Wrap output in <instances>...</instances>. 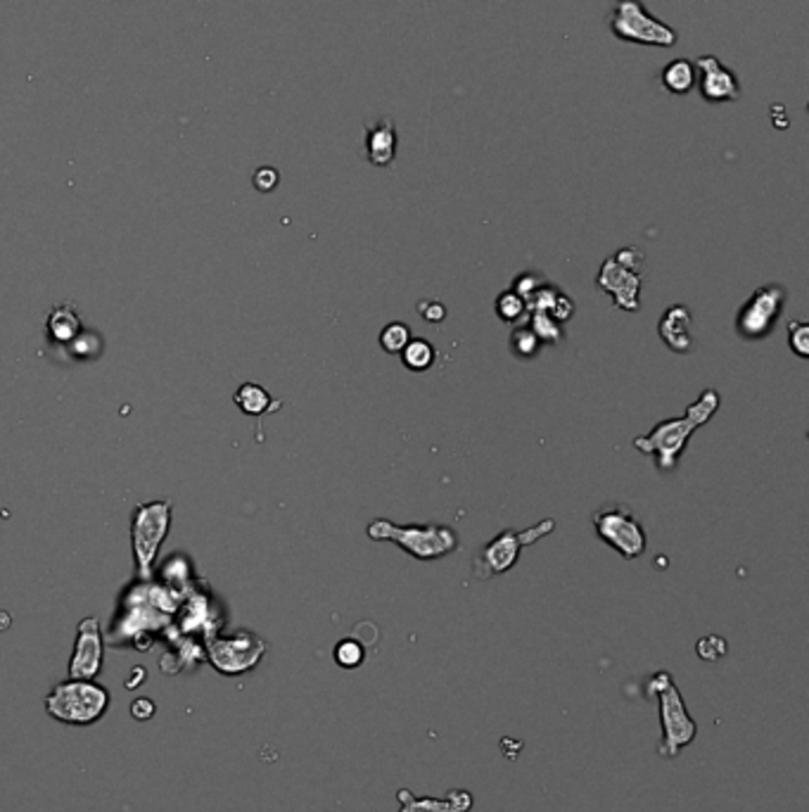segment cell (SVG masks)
Instances as JSON below:
<instances>
[{
    "label": "cell",
    "mask_w": 809,
    "mask_h": 812,
    "mask_svg": "<svg viewBox=\"0 0 809 812\" xmlns=\"http://www.w3.org/2000/svg\"><path fill=\"white\" fill-rule=\"evenodd\" d=\"M720 404L721 397L714 387L702 390L701 397L693 404H688L686 414L682 418L660 421L656 428L650 430L648 435L637 437L634 447L641 454L656 456V468L660 473H674L676 468H679L683 452H686L688 437L693 435L698 428H702L720 411Z\"/></svg>",
    "instance_id": "6da1fadb"
},
{
    "label": "cell",
    "mask_w": 809,
    "mask_h": 812,
    "mask_svg": "<svg viewBox=\"0 0 809 812\" xmlns=\"http://www.w3.org/2000/svg\"><path fill=\"white\" fill-rule=\"evenodd\" d=\"M373 542H392L415 561H437L459 549V532L449 525H396L376 518L366 527Z\"/></svg>",
    "instance_id": "7a4b0ae2"
},
{
    "label": "cell",
    "mask_w": 809,
    "mask_h": 812,
    "mask_svg": "<svg viewBox=\"0 0 809 812\" xmlns=\"http://www.w3.org/2000/svg\"><path fill=\"white\" fill-rule=\"evenodd\" d=\"M109 708V691L93 679H67L45 696V713L64 724H93Z\"/></svg>",
    "instance_id": "3957f363"
},
{
    "label": "cell",
    "mask_w": 809,
    "mask_h": 812,
    "mask_svg": "<svg viewBox=\"0 0 809 812\" xmlns=\"http://www.w3.org/2000/svg\"><path fill=\"white\" fill-rule=\"evenodd\" d=\"M646 255L638 247H622L600 264L596 288L612 300V307L622 312H641V283H644Z\"/></svg>",
    "instance_id": "277c9868"
},
{
    "label": "cell",
    "mask_w": 809,
    "mask_h": 812,
    "mask_svg": "<svg viewBox=\"0 0 809 812\" xmlns=\"http://www.w3.org/2000/svg\"><path fill=\"white\" fill-rule=\"evenodd\" d=\"M555 530L553 518H544L536 525H529L525 530H504L498 532L497 537L487 542L482 549L475 554L472 561V573L479 580H491L513 570L520 561V551L525 546H532L539 539L548 537Z\"/></svg>",
    "instance_id": "5b68a950"
},
{
    "label": "cell",
    "mask_w": 809,
    "mask_h": 812,
    "mask_svg": "<svg viewBox=\"0 0 809 812\" xmlns=\"http://www.w3.org/2000/svg\"><path fill=\"white\" fill-rule=\"evenodd\" d=\"M172 513L173 506L169 499L141 501L135 506L134 520H131V546H134L135 570L143 580L153 575L162 544L172 530Z\"/></svg>",
    "instance_id": "8992f818"
},
{
    "label": "cell",
    "mask_w": 809,
    "mask_h": 812,
    "mask_svg": "<svg viewBox=\"0 0 809 812\" xmlns=\"http://www.w3.org/2000/svg\"><path fill=\"white\" fill-rule=\"evenodd\" d=\"M608 26L615 39L627 41V43L672 48L679 41L676 29L653 17L641 0H618L612 7Z\"/></svg>",
    "instance_id": "52a82bcc"
},
{
    "label": "cell",
    "mask_w": 809,
    "mask_h": 812,
    "mask_svg": "<svg viewBox=\"0 0 809 812\" xmlns=\"http://www.w3.org/2000/svg\"><path fill=\"white\" fill-rule=\"evenodd\" d=\"M596 535L600 542H606L610 549H615L622 558L631 561L646 554L648 537H646L644 525L631 513L629 506L610 501V504L596 509L591 516Z\"/></svg>",
    "instance_id": "ba28073f"
},
{
    "label": "cell",
    "mask_w": 809,
    "mask_h": 812,
    "mask_svg": "<svg viewBox=\"0 0 809 812\" xmlns=\"http://www.w3.org/2000/svg\"><path fill=\"white\" fill-rule=\"evenodd\" d=\"M786 297H788V293H786L781 283H767V285L755 290L746 300V304L739 309L736 321H733L739 338L748 340V342H759V340L769 338L774 333V328H776L778 319H781Z\"/></svg>",
    "instance_id": "9c48e42d"
},
{
    "label": "cell",
    "mask_w": 809,
    "mask_h": 812,
    "mask_svg": "<svg viewBox=\"0 0 809 812\" xmlns=\"http://www.w3.org/2000/svg\"><path fill=\"white\" fill-rule=\"evenodd\" d=\"M657 705H660V724H663V742L657 746V753L663 758H676L682 749L693 743L698 724L688 715L682 691L676 689L674 682L657 691Z\"/></svg>",
    "instance_id": "30bf717a"
},
{
    "label": "cell",
    "mask_w": 809,
    "mask_h": 812,
    "mask_svg": "<svg viewBox=\"0 0 809 812\" xmlns=\"http://www.w3.org/2000/svg\"><path fill=\"white\" fill-rule=\"evenodd\" d=\"M264 653H266V641L259 639L255 632H236L228 639L214 641L209 658L211 666L223 675H243L256 667Z\"/></svg>",
    "instance_id": "8fae6325"
},
{
    "label": "cell",
    "mask_w": 809,
    "mask_h": 812,
    "mask_svg": "<svg viewBox=\"0 0 809 812\" xmlns=\"http://www.w3.org/2000/svg\"><path fill=\"white\" fill-rule=\"evenodd\" d=\"M102 632L98 618H83L77 630V644L70 658V679H96L102 670Z\"/></svg>",
    "instance_id": "7c38bea8"
},
{
    "label": "cell",
    "mask_w": 809,
    "mask_h": 812,
    "mask_svg": "<svg viewBox=\"0 0 809 812\" xmlns=\"http://www.w3.org/2000/svg\"><path fill=\"white\" fill-rule=\"evenodd\" d=\"M698 70V89L705 103H736L740 98L739 77L714 55H702L693 64Z\"/></svg>",
    "instance_id": "4fadbf2b"
},
{
    "label": "cell",
    "mask_w": 809,
    "mask_h": 812,
    "mask_svg": "<svg viewBox=\"0 0 809 812\" xmlns=\"http://www.w3.org/2000/svg\"><path fill=\"white\" fill-rule=\"evenodd\" d=\"M657 333L665 345L674 354H691L695 350L693 335V316L686 304H672L665 309L663 319L657 323Z\"/></svg>",
    "instance_id": "5bb4252c"
},
{
    "label": "cell",
    "mask_w": 809,
    "mask_h": 812,
    "mask_svg": "<svg viewBox=\"0 0 809 812\" xmlns=\"http://www.w3.org/2000/svg\"><path fill=\"white\" fill-rule=\"evenodd\" d=\"M396 124L389 117H377L376 122L366 124V160L373 167H392L396 160Z\"/></svg>",
    "instance_id": "9a60e30c"
},
{
    "label": "cell",
    "mask_w": 809,
    "mask_h": 812,
    "mask_svg": "<svg viewBox=\"0 0 809 812\" xmlns=\"http://www.w3.org/2000/svg\"><path fill=\"white\" fill-rule=\"evenodd\" d=\"M527 309L529 312L548 313L551 319H555L558 323L565 326L567 321L574 316V312H577V304H574V300L570 294L563 293L558 285H553V283L548 281L546 285H542V288L529 297Z\"/></svg>",
    "instance_id": "2e32d148"
},
{
    "label": "cell",
    "mask_w": 809,
    "mask_h": 812,
    "mask_svg": "<svg viewBox=\"0 0 809 812\" xmlns=\"http://www.w3.org/2000/svg\"><path fill=\"white\" fill-rule=\"evenodd\" d=\"M660 84L672 96H686L695 86V67L691 60H672L660 74Z\"/></svg>",
    "instance_id": "e0dca14e"
},
{
    "label": "cell",
    "mask_w": 809,
    "mask_h": 812,
    "mask_svg": "<svg viewBox=\"0 0 809 812\" xmlns=\"http://www.w3.org/2000/svg\"><path fill=\"white\" fill-rule=\"evenodd\" d=\"M233 402L237 404V409L247 414V416H262L266 411H274L275 406H281V404H275L271 399L266 390H264L262 385L256 383H245L240 385V390L233 395Z\"/></svg>",
    "instance_id": "ac0fdd59"
},
{
    "label": "cell",
    "mask_w": 809,
    "mask_h": 812,
    "mask_svg": "<svg viewBox=\"0 0 809 812\" xmlns=\"http://www.w3.org/2000/svg\"><path fill=\"white\" fill-rule=\"evenodd\" d=\"M48 331L62 345L64 342H74L81 335V319L70 304H62V307L52 309L51 319H48Z\"/></svg>",
    "instance_id": "d6986e66"
},
{
    "label": "cell",
    "mask_w": 809,
    "mask_h": 812,
    "mask_svg": "<svg viewBox=\"0 0 809 812\" xmlns=\"http://www.w3.org/2000/svg\"><path fill=\"white\" fill-rule=\"evenodd\" d=\"M434 359H437V350L430 340H423V338H414L404 347L402 352V361L406 366L408 371H415V373H423L427 369H432Z\"/></svg>",
    "instance_id": "ffe728a7"
},
{
    "label": "cell",
    "mask_w": 809,
    "mask_h": 812,
    "mask_svg": "<svg viewBox=\"0 0 809 812\" xmlns=\"http://www.w3.org/2000/svg\"><path fill=\"white\" fill-rule=\"evenodd\" d=\"M494 309H497L498 319L508 323V326H523L529 319L527 302L517 293H513V290H504V293L498 294Z\"/></svg>",
    "instance_id": "44dd1931"
},
{
    "label": "cell",
    "mask_w": 809,
    "mask_h": 812,
    "mask_svg": "<svg viewBox=\"0 0 809 812\" xmlns=\"http://www.w3.org/2000/svg\"><path fill=\"white\" fill-rule=\"evenodd\" d=\"M508 347L513 357L523 359V361H529V359L539 357L542 352V340L536 338L535 331L523 323V326H513V333L508 338Z\"/></svg>",
    "instance_id": "7402d4cb"
},
{
    "label": "cell",
    "mask_w": 809,
    "mask_h": 812,
    "mask_svg": "<svg viewBox=\"0 0 809 812\" xmlns=\"http://www.w3.org/2000/svg\"><path fill=\"white\" fill-rule=\"evenodd\" d=\"M527 326L542 340V345H563L565 342V328L544 312H529Z\"/></svg>",
    "instance_id": "603a6c76"
},
{
    "label": "cell",
    "mask_w": 809,
    "mask_h": 812,
    "mask_svg": "<svg viewBox=\"0 0 809 812\" xmlns=\"http://www.w3.org/2000/svg\"><path fill=\"white\" fill-rule=\"evenodd\" d=\"M414 340L411 335V328L402 321H392L387 326L383 328V333H380V347H383L387 354H402L404 347L408 345Z\"/></svg>",
    "instance_id": "cb8c5ba5"
},
{
    "label": "cell",
    "mask_w": 809,
    "mask_h": 812,
    "mask_svg": "<svg viewBox=\"0 0 809 812\" xmlns=\"http://www.w3.org/2000/svg\"><path fill=\"white\" fill-rule=\"evenodd\" d=\"M332 658H335V663H338L339 667H344V670H354V667H358L364 663L366 649L357 637H349V639H342L338 646H335Z\"/></svg>",
    "instance_id": "d4e9b609"
},
{
    "label": "cell",
    "mask_w": 809,
    "mask_h": 812,
    "mask_svg": "<svg viewBox=\"0 0 809 812\" xmlns=\"http://www.w3.org/2000/svg\"><path fill=\"white\" fill-rule=\"evenodd\" d=\"M399 798H402V803H404L402 812H453L449 796H446L444 800H434V798L418 800V798H414V793L399 791Z\"/></svg>",
    "instance_id": "484cf974"
},
{
    "label": "cell",
    "mask_w": 809,
    "mask_h": 812,
    "mask_svg": "<svg viewBox=\"0 0 809 812\" xmlns=\"http://www.w3.org/2000/svg\"><path fill=\"white\" fill-rule=\"evenodd\" d=\"M695 651H698V656H701L705 663H717V660H721L727 656L729 646L727 639L720 637V634H708V637H702V639L695 644Z\"/></svg>",
    "instance_id": "4316f807"
},
{
    "label": "cell",
    "mask_w": 809,
    "mask_h": 812,
    "mask_svg": "<svg viewBox=\"0 0 809 812\" xmlns=\"http://www.w3.org/2000/svg\"><path fill=\"white\" fill-rule=\"evenodd\" d=\"M546 283H548V278L544 274H539V271H523V274L516 275V281H513L510 290L520 294V297L527 302L529 297H532L536 290L542 288V285H546Z\"/></svg>",
    "instance_id": "83f0119b"
},
{
    "label": "cell",
    "mask_w": 809,
    "mask_h": 812,
    "mask_svg": "<svg viewBox=\"0 0 809 812\" xmlns=\"http://www.w3.org/2000/svg\"><path fill=\"white\" fill-rule=\"evenodd\" d=\"M788 345L800 359L809 357V323L807 321H788Z\"/></svg>",
    "instance_id": "f1b7e54d"
},
{
    "label": "cell",
    "mask_w": 809,
    "mask_h": 812,
    "mask_svg": "<svg viewBox=\"0 0 809 812\" xmlns=\"http://www.w3.org/2000/svg\"><path fill=\"white\" fill-rule=\"evenodd\" d=\"M415 312H418V316L425 323H432V326H437V323H442L446 319V307L440 300H421Z\"/></svg>",
    "instance_id": "f546056e"
},
{
    "label": "cell",
    "mask_w": 809,
    "mask_h": 812,
    "mask_svg": "<svg viewBox=\"0 0 809 812\" xmlns=\"http://www.w3.org/2000/svg\"><path fill=\"white\" fill-rule=\"evenodd\" d=\"M255 186H256V191H262V192L274 191V188L278 186V172L271 167H262L259 172L255 173Z\"/></svg>",
    "instance_id": "4dcf8cb0"
},
{
    "label": "cell",
    "mask_w": 809,
    "mask_h": 812,
    "mask_svg": "<svg viewBox=\"0 0 809 812\" xmlns=\"http://www.w3.org/2000/svg\"><path fill=\"white\" fill-rule=\"evenodd\" d=\"M131 715H134L135 720L145 723V720H150V717L154 715V704L150 698H135L134 704H131Z\"/></svg>",
    "instance_id": "1f68e13d"
}]
</instances>
